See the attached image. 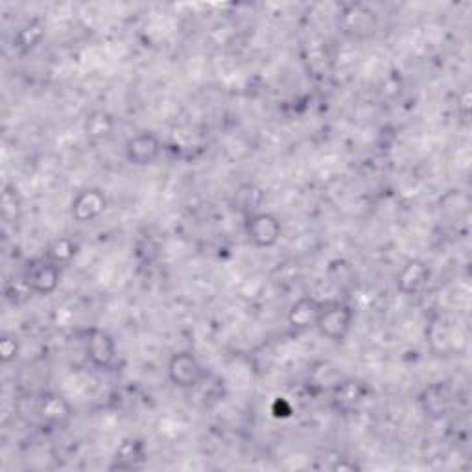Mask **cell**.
<instances>
[{"mask_svg": "<svg viewBox=\"0 0 472 472\" xmlns=\"http://www.w3.org/2000/svg\"><path fill=\"white\" fill-rule=\"evenodd\" d=\"M355 325V308L348 301H325L318 322L316 330L322 338H325L330 343H343L351 334Z\"/></svg>", "mask_w": 472, "mask_h": 472, "instance_id": "1", "label": "cell"}, {"mask_svg": "<svg viewBox=\"0 0 472 472\" xmlns=\"http://www.w3.org/2000/svg\"><path fill=\"white\" fill-rule=\"evenodd\" d=\"M338 28L345 38L365 41L376 34V28H379V13L365 3L341 4L338 13Z\"/></svg>", "mask_w": 472, "mask_h": 472, "instance_id": "2", "label": "cell"}, {"mask_svg": "<svg viewBox=\"0 0 472 472\" xmlns=\"http://www.w3.org/2000/svg\"><path fill=\"white\" fill-rule=\"evenodd\" d=\"M61 270L48 259L36 257L30 259L22 268V285L26 290L39 297H50L61 285Z\"/></svg>", "mask_w": 472, "mask_h": 472, "instance_id": "3", "label": "cell"}, {"mask_svg": "<svg viewBox=\"0 0 472 472\" xmlns=\"http://www.w3.org/2000/svg\"><path fill=\"white\" fill-rule=\"evenodd\" d=\"M168 381L181 391L196 390L207 379V369L193 351H177L167 365Z\"/></svg>", "mask_w": 472, "mask_h": 472, "instance_id": "4", "label": "cell"}, {"mask_svg": "<svg viewBox=\"0 0 472 472\" xmlns=\"http://www.w3.org/2000/svg\"><path fill=\"white\" fill-rule=\"evenodd\" d=\"M83 353L89 364L99 371H109L116 364L118 348L115 338L100 329V327H89L80 332Z\"/></svg>", "mask_w": 472, "mask_h": 472, "instance_id": "5", "label": "cell"}, {"mask_svg": "<svg viewBox=\"0 0 472 472\" xmlns=\"http://www.w3.org/2000/svg\"><path fill=\"white\" fill-rule=\"evenodd\" d=\"M36 417L45 425L47 428L52 430H63L71 425L74 419V408L69 402L65 395H61L57 391H41L36 399L34 406Z\"/></svg>", "mask_w": 472, "mask_h": 472, "instance_id": "6", "label": "cell"}, {"mask_svg": "<svg viewBox=\"0 0 472 472\" xmlns=\"http://www.w3.org/2000/svg\"><path fill=\"white\" fill-rule=\"evenodd\" d=\"M244 233L257 249H271L282 238L280 219L268 210L244 216Z\"/></svg>", "mask_w": 472, "mask_h": 472, "instance_id": "7", "label": "cell"}, {"mask_svg": "<svg viewBox=\"0 0 472 472\" xmlns=\"http://www.w3.org/2000/svg\"><path fill=\"white\" fill-rule=\"evenodd\" d=\"M161 153H163L161 137L148 130L137 132L124 144V159L137 168H146L155 165L159 161Z\"/></svg>", "mask_w": 472, "mask_h": 472, "instance_id": "8", "label": "cell"}, {"mask_svg": "<svg viewBox=\"0 0 472 472\" xmlns=\"http://www.w3.org/2000/svg\"><path fill=\"white\" fill-rule=\"evenodd\" d=\"M109 209V198L100 186H85L71 202V216L78 224H94Z\"/></svg>", "mask_w": 472, "mask_h": 472, "instance_id": "9", "label": "cell"}, {"mask_svg": "<svg viewBox=\"0 0 472 472\" xmlns=\"http://www.w3.org/2000/svg\"><path fill=\"white\" fill-rule=\"evenodd\" d=\"M430 277H432V268L426 261L423 259L406 261L395 277L397 292L406 297L417 296L428 285Z\"/></svg>", "mask_w": 472, "mask_h": 472, "instance_id": "10", "label": "cell"}, {"mask_svg": "<svg viewBox=\"0 0 472 472\" xmlns=\"http://www.w3.org/2000/svg\"><path fill=\"white\" fill-rule=\"evenodd\" d=\"M325 301H320L312 296L299 297L288 310V327L294 332H306L316 329V322Z\"/></svg>", "mask_w": 472, "mask_h": 472, "instance_id": "11", "label": "cell"}, {"mask_svg": "<svg viewBox=\"0 0 472 472\" xmlns=\"http://www.w3.org/2000/svg\"><path fill=\"white\" fill-rule=\"evenodd\" d=\"M148 459L146 443L139 437H128L118 445L109 470H135L141 468Z\"/></svg>", "mask_w": 472, "mask_h": 472, "instance_id": "12", "label": "cell"}, {"mask_svg": "<svg viewBox=\"0 0 472 472\" xmlns=\"http://www.w3.org/2000/svg\"><path fill=\"white\" fill-rule=\"evenodd\" d=\"M116 130L115 116L106 109H94L83 120V133L89 142L100 144L107 142Z\"/></svg>", "mask_w": 472, "mask_h": 472, "instance_id": "13", "label": "cell"}, {"mask_svg": "<svg viewBox=\"0 0 472 472\" xmlns=\"http://www.w3.org/2000/svg\"><path fill=\"white\" fill-rule=\"evenodd\" d=\"M266 202V191L257 183H242L233 193V209L244 216L262 210Z\"/></svg>", "mask_w": 472, "mask_h": 472, "instance_id": "14", "label": "cell"}, {"mask_svg": "<svg viewBox=\"0 0 472 472\" xmlns=\"http://www.w3.org/2000/svg\"><path fill=\"white\" fill-rule=\"evenodd\" d=\"M45 38H47L45 21L36 17L19 28V31L13 36V48L19 54L26 56L30 52H34L45 41Z\"/></svg>", "mask_w": 472, "mask_h": 472, "instance_id": "15", "label": "cell"}, {"mask_svg": "<svg viewBox=\"0 0 472 472\" xmlns=\"http://www.w3.org/2000/svg\"><path fill=\"white\" fill-rule=\"evenodd\" d=\"M451 402H452L451 393L442 384H433L426 388L425 393L421 395L423 412L432 419H443L451 410Z\"/></svg>", "mask_w": 472, "mask_h": 472, "instance_id": "16", "label": "cell"}, {"mask_svg": "<svg viewBox=\"0 0 472 472\" xmlns=\"http://www.w3.org/2000/svg\"><path fill=\"white\" fill-rule=\"evenodd\" d=\"M78 242L71 236H57L54 238L43 251V257L59 268H67L78 255Z\"/></svg>", "mask_w": 472, "mask_h": 472, "instance_id": "17", "label": "cell"}, {"mask_svg": "<svg viewBox=\"0 0 472 472\" xmlns=\"http://www.w3.org/2000/svg\"><path fill=\"white\" fill-rule=\"evenodd\" d=\"M365 393L367 388L358 381H343L332 386V400L338 404V408H345V410H349V408H355L358 402H362Z\"/></svg>", "mask_w": 472, "mask_h": 472, "instance_id": "18", "label": "cell"}, {"mask_svg": "<svg viewBox=\"0 0 472 472\" xmlns=\"http://www.w3.org/2000/svg\"><path fill=\"white\" fill-rule=\"evenodd\" d=\"M22 214V200L19 188L13 183H4L3 186V218L6 224H17Z\"/></svg>", "mask_w": 472, "mask_h": 472, "instance_id": "19", "label": "cell"}, {"mask_svg": "<svg viewBox=\"0 0 472 472\" xmlns=\"http://www.w3.org/2000/svg\"><path fill=\"white\" fill-rule=\"evenodd\" d=\"M19 351H21V343L15 338V334L4 332L3 336H0V362H3L4 365L15 362L19 356Z\"/></svg>", "mask_w": 472, "mask_h": 472, "instance_id": "20", "label": "cell"}]
</instances>
